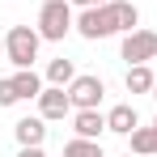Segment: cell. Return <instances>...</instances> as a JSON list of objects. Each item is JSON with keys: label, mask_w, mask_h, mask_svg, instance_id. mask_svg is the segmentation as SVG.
<instances>
[{"label": "cell", "mask_w": 157, "mask_h": 157, "mask_svg": "<svg viewBox=\"0 0 157 157\" xmlns=\"http://www.w3.org/2000/svg\"><path fill=\"white\" fill-rule=\"evenodd\" d=\"M128 157H136V153H128Z\"/></svg>", "instance_id": "22"}, {"label": "cell", "mask_w": 157, "mask_h": 157, "mask_svg": "<svg viewBox=\"0 0 157 157\" xmlns=\"http://www.w3.org/2000/svg\"><path fill=\"white\" fill-rule=\"evenodd\" d=\"M153 98H157V81H153Z\"/></svg>", "instance_id": "20"}, {"label": "cell", "mask_w": 157, "mask_h": 157, "mask_svg": "<svg viewBox=\"0 0 157 157\" xmlns=\"http://www.w3.org/2000/svg\"><path fill=\"white\" fill-rule=\"evenodd\" d=\"M106 85L102 77H77L72 85H68V98H72V110H98V102H102Z\"/></svg>", "instance_id": "5"}, {"label": "cell", "mask_w": 157, "mask_h": 157, "mask_svg": "<svg viewBox=\"0 0 157 157\" xmlns=\"http://www.w3.org/2000/svg\"><path fill=\"white\" fill-rule=\"evenodd\" d=\"M153 72H149V64H132L128 68V94H153Z\"/></svg>", "instance_id": "10"}, {"label": "cell", "mask_w": 157, "mask_h": 157, "mask_svg": "<svg viewBox=\"0 0 157 157\" xmlns=\"http://www.w3.org/2000/svg\"><path fill=\"white\" fill-rule=\"evenodd\" d=\"M77 34H81V38H89V43H98V38H110V34H119L115 0H106V4H94V9H85V13L77 17Z\"/></svg>", "instance_id": "2"}, {"label": "cell", "mask_w": 157, "mask_h": 157, "mask_svg": "<svg viewBox=\"0 0 157 157\" xmlns=\"http://www.w3.org/2000/svg\"><path fill=\"white\" fill-rule=\"evenodd\" d=\"M136 128H140V119H136V106H132V102L110 106V115H106V132H115V136H132Z\"/></svg>", "instance_id": "7"}, {"label": "cell", "mask_w": 157, "mask_h": 157, "mask_svg": "<svg viewBox=\"0 0 157 157\" xmlns=\"http://www.w3.org/2000/svg\"><path fill=\"white\" fill-rule=\"evenodd\" d=\"M17 157H47V153H43V144H26V149H21Z\"/></svg>", "instance_id": "17"}, {"label": "cell", "mask_w": 157, "mask_h": 157, "mask_svg": "<svg viewBox=\"0 0 157 157\" xmlns=\"http://www.w3.org/2000/svg\"><path fill=\"white\" fill-rule=\"evenodd\" d=\"M38 43H43V34L30 26H13L4 34V55H9V64H17V68H34V59H38Z\"/></svg>", "instance_id": "3"}, {"label": "cell", "mask_w": 157, "mask_h": 157, "mask_svg": "<svg viewBox=\"0 0 157 157\" xmlns=\"http://www.w3.org/2000/svg\"><path fill=\"white\" fill-rule=\"evenodd\" d=\"M47 81H51V85H72V81H77L72 59H64V55H59V59H51V64H47Z\"/></svg>", "instance_id": "13"}, {"label": "cell", "mask_w": 157, "mask_h": 157, "mask_svg": "<svg viewBox=\"0 0 157 157\" xmlns=\"http://www.w3.org/2000/svg\"><path fill=\"white\" fill-rule=\"evenodd\" d=\"M115 17H119V34L136 30V21H140V13H136V4H132V0H115Z\"/></svg>", "instance_id": "15"}, {"label": "cell", "mask_w": 157, "mask_h": 157, "mask_svg": "<svg viewBox=\"0 0 157 157\" xmlns=\"http://www.w3.org/2000/svg\"><path fill=\"white\" fill-rule=\"evenodd\" d=\"M13 85H17V98H38V94H43V81H38L34 68H17Z\"/></svg>", "instance_id": "11"}, {"label": "cell", "mask_w": 157, "mask_h": 157, "mask_svg": "<svg viewBox=\"0 0 157 157\" xmlns=\"http://www.w3.org/2000/svg\"><path fill=\"white\" fill-rule=\"evenodd\" d=\"M72 4H81V9H94V4H106V0H72Z\"/></svg>", "instance_id": "18"}, {"label": "cell", "mask_w": 157, "mask_h": 157, "mask_svg": "<svg viewBox=\"0 0 157 157\" xmlns=\"http://www.w3.org/2000/svg\"><path fill=\"white\" fill-rule=\"evenodd\" d=\"M13 102H21V98H17V85H13V77H9V81H0V106H13Z\"/></svg>", "instance_id": "16"}, {"label": "cell", "mask_w": 157, "mask_h": 157, "mask_svg": "<svg viewBox=\"0 0 157 157\" xmlns=\"http://www.w3.org/2000/svg\"><path fill=\"white\" fill-rule=\"evenodd\" d=\"M72 132L85 136V140H98L106 132V115L102 110H77V115H72Z\"/></svg>", "instance_id": "8"}, {"label": "cell", "mask_w": 157, "mask_h": 157, "mask_svg": "<svg viewBox=\"0 0 157 157\" xmlns=\"http://www.w3.org/2000/svg\"><path fill=\"white\" fill-rule=\"evenodd\" d=\"M0 55H4V38H0Z\"/></svg>", "instance_id": "19"}, {"label": "cell", "mask_w": 157, "mask_h": 157, "mask_svg": "<svg viewBox=\"0 0 157 157\" xmlns=\"http://www.w3.org/2000/svg\"><path fill=\"white\" fill-rule=\"evenodd\" d=\"M17 144L26 149V144H43V136H47V128H43V115L38 119H17Z\"/></svg>", "instance_id": "9"}, {"label": "cell", "mask_w": 157, "mask_h": 157, "mask_svg": "<svg viewBox=\"0 0 157 157\" xmlns=\"http://www.w3.org/2000/svg\"><path fill=\"white\" fill-rule=\"evenodd\" d=\"M64 157H102V144H98V140L77 136V140H68V144H64Z\"/></svg>", "instance_id": "14"}, {"label": "cell", "mask_w": 157, "mask_h": 157, "mask_svg": "<svg viewBox=\"0 0 157 157\" xmlns=\"http://www.w3.org/2000/svg\"><path fill=\"white\" fill-rule=\"evenodd\" d=\"M68 110H72V98H68L64 85H47V89L38 94V115H43V119H64Z\"/></svg>", "instance_id": "6"}, {"label": "cell", "mask_w": 157, "mask_h": 157, "mask_svg": "<svg viewBox=\"0 0 157 157\" xmlns=\"http://www.w3.org/2000/svg\"><path fill=\"white\" fill-rule=\"evenodd\" d=\"M123 59H128V64H149V59H157V34L153 30H128V34H123Z\"/></svg>", "instance_id": "4"}, {"label": "cell", "mask_w": 157, "mask_h": 157, "mask_svg": "<svg viewBox=\"0 0 157 157\" xmlns=\"http://www.w3.org/2000/svg\"><path fill=\"white\" fill-rule=\"evenodd\" d=\"M132 153L136 157H153L157 153V128H136L132 132Z\"/></svg>", "instance_id": "12"}, {"label": "cell", "mask_w": 157, "mask_h": 157, "mask_svg": "<svg viewBox=\"0 0 157 157\" xmlns=\"http://www.w3.org/2000/svg\"><path fill=\"white\" fill-rule=\"evenodd\" d=\"M153 128H157V119H153Z\"/></svg>", "instance_id": "21"}, {"label": "cell", "mask_w": 157, "mask_h": 157, "mask_svg": "<svg viewBox=\"0 0 157 157\" xmlns=\"http://www.w3.org/2000/svg\"><path fill=\"white\" fill-rule=\"evenodd\" d=\"M77 26L72 21V0H43L38 9V34L47 43H64V34Z\"/></svg>", "instance_id": "1"}]
</instances>
